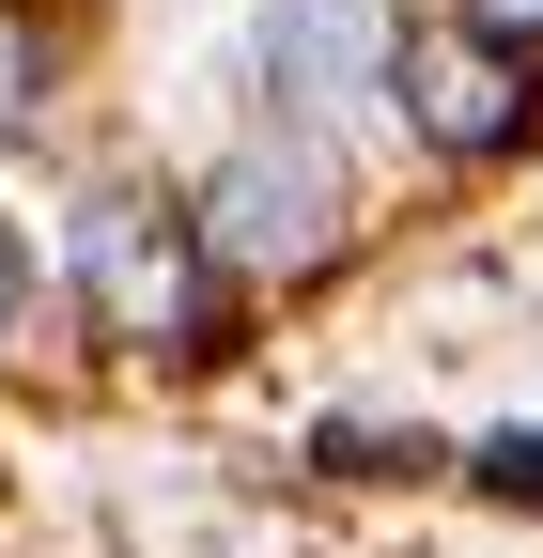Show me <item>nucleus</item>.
Masks as SVG:
<instances>
[{"mask_svg": "<svg viewBox=\"0 0 543 558\" xmlns=\"http://www.w3.org/2000/svg\"><path fill=\"white\" fill-rule=\"evenodd\" d=\"M79 295H94L109 341H141V357H202L233 264H218V233H202V202L109 186V202H79Z\"/></svg>", "mask_w": 543, "mask_h": 558, "instance_id": "f257e3e1", "label": "nucleus"}, {"mask_svg": "<svg viewBox=\"0 0 543 558\" xmlns=\"http://www.w3.org/2000/svg\"><path fill=\"white\" fill-rule=\"evenodd\" d=\"M202 233H218L233 279H295L342 248V156L311 124H249L218 171H202Z\"/></svg>", "mask_w": 543, "mask_h": 558, "instance_id": "f03ea898", "label": "nucleus"}, {"mask_svg": "<svg viewBox=\"0 0 543 558\" xmlns=\"http://www.w3.org/2000/svg\"><path fill=\"white\" fill-rule=\"evenodd\" d=\"M249 78H264V124H342L358 94H388V32L373 0H264L249 16Z\"/></svg>", "mask_w": 543, "mask_h": 558, "instance_id": "7ed1b4c3", "label": "nucleus"}, {"mask_svg": "<svg viewBox=\"0 0 543 558\" xmlns=\"http://www.w3.org/2000/svg\"><path fill=\"white\" fill-rule=\"evenodd\" d=\"M388 94H403V124L435 140V156H497V140H528V78H512V47H482V32H403L388 47Z\"/></svg>", "mask_w": 543, "mask_h": 558, "instance_id": "20e7f679", "label": "nucleus"}, {"mask_svg": "<svg viewBox=\"0 0 543 558\" xmlns=\"http://www.w3.org/2000/svg\"><path fill=\"white\" fill-rule=\"evenodd\" d=\"M47 109V32H32V0H0V124H32Z\"/></svg>", "mask_w": 543, "mask_h": 558, "instance_id": "39448f33", "label": "nucleus"}, {"mask_svg": "<svg viewBox=\"0 0 543 558\" xmlns=\"http://www.w3.org/2000/svg\"><path fill=\"white\" fill-rule=\"evenodd\" d=\"M466 481H482V497H528V512H543V418H528V435H482V450H466Z\"/></svg>", "mask_w": 543, "mask_h": 558, "instance_id": "423d86ee", "label": "nucleus"}, {"mask_svg": "<svg viewBox=\"0 0 543 558\" xmlns=\"http://www.w3.org/2000/svg\"><path fill=\"white\" fill-rule=\"evenodd\" d=\"M450 16H466V32H482V47H512V62L543 47V0H450Z\"/></svg>", "mask_w": 543, "mask_h": 558, "instance_id": "0eeeda50", "label": "nucleus"}, {"mask_svg": "<svg viewBox=\"0 0 543 558\" xmlns=\"http://www.w3.org/2000/svg\"><path fill=\"white\" fill-rule=\"evenodd\" d=\"M16 311H32V233L0 218V326H16Z\"/></svg>", "mask_w": 543, "mask_h": 558, "instance_id": "6e6552de", "label": "nucleus"}]
</instances>
